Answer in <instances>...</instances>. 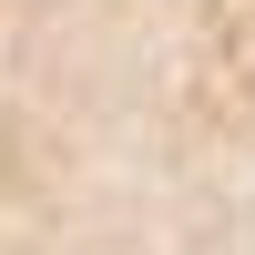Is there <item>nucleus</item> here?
I'll use <instances>...</instances> for the list:
<instances>
[]
</instances>
